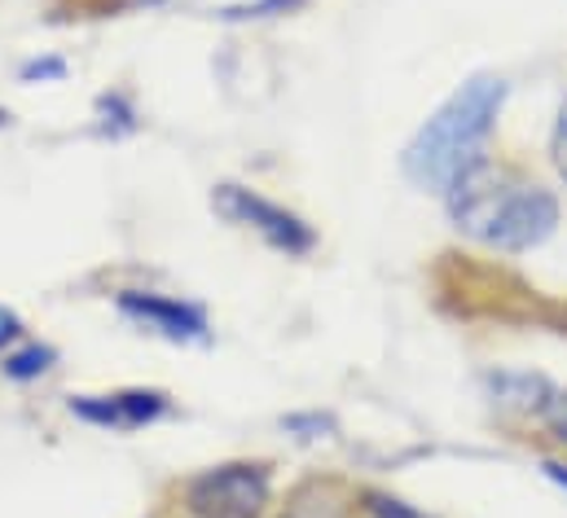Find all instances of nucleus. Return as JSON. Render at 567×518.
Segmentation results:
<instances>
[{
  "label": "nucleus",
  "instance_id": "7",
  "mask_svg": "<svg viewBox=\"0 0 567 518\" xmlns=\"http://www.w3.org/2000/svg\"><path fill=\"white\" fill-rule=\"evenodd\" d=\"M488 395L497 408H511V413H546L550 400H555V387L542 379V374H488Z\"/></svg>",
  "mask_w": 567,
  "mask_h": 518
},
{
  "label": "nucleus",
  "instance_id": "3",
  "mask_svg": "<svg viewBox=\"0 0 567 518\" xmlns=\"http://www.w3.org/2000/svg\"><path fill=\"white\" fill-rule=\"evenodd\" d=\"M189 510L198 518H260L269 506V466L225 462L189 484Z\"/></svg>",
  "mask_w": 567,
  "mask_h": 518
},
{
  "label": "nucleus",
  "instance_id": "8",
  "mask_svg": "<svg viewBox=\"0 0 567 518\" xmlns=\"http://www.w3.org/2000/svg\"><path fill=\"white\" fill-rule=\"evenodd\" d=\"M49 365H53V348H40V343H27L22 352L4 356V374H9L13 383L40 379V374H49Z\"/></svg>",
  "mask_w": 567,
  "mask_h": 518
},
{
  "label": "nucleus",
  "instance_id": "2",
  "mask_svg": "<svg viewBox=\"0 0 567 518\" xmlns=\"http://www.w3.org/2000/svg\"><path fill=\"white\" fill-rule=\"evenodd\" d=\"M444 203H449L453 225L466 238L493 251H511V256L542 247L559 229V198L542 185L515 180L511 172L493 163H480L475 172H466L444 194Z\"/></svg>",
  "mask_w": 567,
  "mask_h": 518
},
{
  "label": "nucleus",
  "instance_id": "16",
  "mask_svg": "<svg viewBox=\"0 0 567 518\" xmlns=\"http://www.w3.org/2000/svg\"><path fill=\"white\" fill-rule=\"evenodd\" d=\"M4 124H9V115H4V111H0V128H4Z\"/></svg>",
  "mask_w": 567,
  "mask_h": 518
},
{
  "label": "nucleus",
  "instance_id": "1",
  "mask_svg": "<svg viewBox=\"0 0 567 518\" xmlns=\"http://www.w3.org/2000/svg\"><path fill=\"white\" fill-rule=\"evenodd\" d=\"M502 106H506V80L471 75L466 84H457L405 145L401 154L405 176L426 194H449L466 172L488 163L484 145L497 128Z\"/></svg>",
  "mask_w": 567,
  "mask_h": 518
},
{
  "label": "nucleus",
  "instance_id": "6",
  "mask_svg": "<svg viewBox=\"0 0 567 518\" xmlns=\"http://www.w3.org/2000/svg\"><path fill=\"white\" fill-rule=\"evenodd\" d=\"M71 413L93 422V426H111V431H137L145 422L167 413V395L163 391H111V395H75Z\"/></svg>",
  "mask_w": 567,
  "mask_h": 518
},
{
  "label": "nucleus",
  "instance_id": "12",
  "mask_svg": "<svg viewBox=\"0 0 567 518\" xmlns=\"http://www.w3.org/2000/svg\"><path fill=\"white\" fill-rule=\"evenodd\" d=\"M22 339V321H18V312L13 308H4L0 303V352L9 348V343H18Z\"/></svg>",
  "mask_w": 567,
  "mask_h": 518
},
{
  "label": "nucleus",
  "instance_id": "11",
  "mask_svg": "<svg viewBox=\"0 0 567 518\" xmlns=\"http://www.w3.org/2000/svg\"><path fill=\"white\" fill-rule=\"evenodd\" d=\"M370 515L374 518H426V515H419V510H410L405 501H396V497H370Z\"/></svg>",
  "mask_w": 567,
  "mask_h": 518
},
{
  "label": "nucleus",
  "instance_id": "15",
  "mask_svg": "<svg viewBox=\"0 0 567 518\" xmlns=\"http://www.w3.org/2000/svg\"><path fill=\"white\" fill-rule=\"evenodd\" d=\"M546 475H550V479H555V484L567 493V466H559V462H546Z\"/></svg>",
  "mask_w": 567,
  "mask_h": 518
},
{
  "label": "nucleus",
  "instance_id": "5",
  "mask_svg": "<svg viewBox=\"0 0 567 518\" xmlns=\"http://www.w3.org/2000/svg\"><path fill=\"white\" fill-rule=\"evenodd\" d=\"M120 308L142 321L145 330L172 339V343H194L207 334V317L203 308L185 303V299H167V294H150V290H124L120 294Z\"/></svg>",
  "mask_w": 567,
  "mask_h": 518
},
{
  "label": "nucleus",
  "instance_id": "14",
  "mask_svg": "<svg viewBox=\"0 0 567 518\" xmlns=\"http://www.w3.org/2000/svg\"><path fill=\"white\" fill-rule=\"evenodd\" d=\"M546 417L555 422V431H559V439H567V391H555V400H550V408H546Z\"/></svg>",
  "mask_w": 567,
  "mask_h": 518
},
{
  "label": "nucleus",
  "instance_id": "13",
  "mask_svg": "<svg viewBox=\"0 0 567 518\" xmlns=\"http://www.w3.org/2000/svg\"><path fill=\"white\" fill-rule=\"evenodd\" d=\"M62 71H66V66H62L58 58H49V62H27V66H22V80H35V75H40V80H58Z\"/></svg>",
  "mask_w": 567,
  "mask_h": 518
},
{
  "label": "nucleus",
  "instance_id": "9",
  "mask_svg": "<svg viewBox=\"0 0 567 518\" xmlns=\"http://www.w3.org/2000/svg\"><path fill=\"white\" fill-rule=\"evenodd\" d=\"M295 4H303V0H256V4H229V9H220V18H269V13H286V9H295Z\"/></svg>",
  "mask_w": 567,
  "mask_h": 518
},
{
  "label": "nucleus",
  "instance_id": "10",
  "mask_svg": "<svg viewBox=\"0 0 567 518\" xmlns=\"http://www.w3.org/2000/svg\"><path fill=\"white\" fill-rule=\"evenodd\" d=\"M550 158H555V172L567 180V102L559 106V120H555V136H550Z\"/></svg>",
  "mask_w": 567,
  "mask_h": 518
},
{
  "label": "nucleus",
  "instance_id": "4",
  "mask_svg": "<svg viewBox=\"0 0 567 518\" xmlns=\"http://www.w3.org/2000/svg\"><path fill=\"white\" fill-rule=\"evenodd\" d=\"M212 203H216V211L225 216V220H234V225H243V229H251V234H260L274 251H282V256H308L312 251V229L295 216V211H286L278 203H269L265 194H256V189H243V185H220L216 194H212Z\"/></svg>",
  "mask_w": 567,
  "mask_h": 518
}]
</instances>
